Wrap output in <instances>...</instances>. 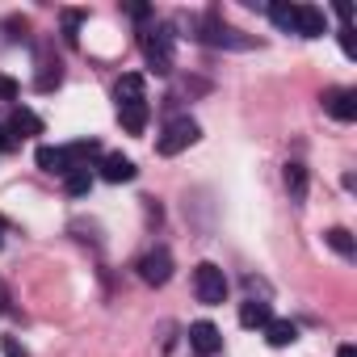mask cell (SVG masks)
Masks as SVG:
<instances>
[{"label": "cell", "mask_w": 357, "mask_h": 357, "mask_svg": "<svg viewBox=\"0 0 357 357\" xmlns=\"http://www.w3.org/2000/svg\"><path fill=\"white\" fill-rule=\"evenodd\" d=\"M269 319H273L269 303H261V298H248V303H240V328H265Z\"/></svg>", "instance_id": "4fadbf2b"}, {"label": "cell", "mask_w": 357, "mask_h": 357, "mask_svg": "<svg viewBox=\"0 0 357 357\" xmlns=\"http://www.w3.org/2000/svg\"><path fill=\"white\" fill-rule=\"evenodd\" d=\"M286 190H290L294 202L307 198V168H303V164H286Z\"/></svg>", "instance_id": "e0dca14e"}, {"label": "cell", "mask_w": 357, "mask_h": 357, "mask_svg": "<svg viewBox=\"0 0 357 357\" xmlns=\"http://www.w3.org/2000/svg\"><path fill=\"white\" fill-rule=\"evenodd\" d=\"M139 278L147 282V286H164L168 278H172V252L168 248H151V252H143L139 257Z\"/></svg>", "instance_id": "5b68a950"}, {"label": "cell", "mask_w": 357, "mask_h": 357, "mask_svg": "<svg viewBox=\"0 0 357 357\" xmlns=\"http://www.w3.org/2000/svg\"><path fill=\"white\" fill-rule=\"evenodd\" d=\"M0 311H5V303H0Z\"/></svg>", "instance_id": "484cf974"}, {"label": "cell", "mask_w": 357, "mask_h": 357, "mask_svg": "<svg viewBox=\"0 0 357 357\" xmlns=\"http://www.w3.org/2000/svg\"><path fill=\"white\" fill-rule=\"evenodd\" d=\"M0 227H5V219H0Z\"/></svg>", "instance_id": "4316f807"}, {"label": "cell", "mask_w": 357, "mask_h": 357, "mask_svg": "<svg viewBox=\"0 0 357 357\" xmlns=\"http://www.w3.org/2000/svg\"><path fill=\"white\" fill-rule=\"evenodd\" d=\"M135 160L130 155H122V151H109L105 160H101V181H109V185H122V181H135Z\"/></svg>", "instance_id": "52a82bcc"}, {"label": "cell", "mask_w": 357, "mask_h": 357, "mask_svg": "<svg viewBox=\"0 0 357 357\" xmlns=\"http://www.w3.org/2000/svg\"><path fill=\"white\" fill-rule=\"evenodd\" d=\"M63 190H68L72 198H84V194L93 190V172H89V168H72V172L63 176Z\"/></svg>", "instance_id": "2e32d148"}, {"label": "cell", "mask_w": 357, "mask_h": 357, "mask_svg": "<svg viewBox=\"0 0 357 357\" xmlns=\"http://www.w3.org/2000/svg\"><path fill=\"white\" fill-rule=\"evenodd\" d=\"M269 22L286 34H294V5H269Z\"/></svg>", "instance_id": "d6986e66"}, {"label": "cell", "mask_w": 357, "mask_h": 357, "mask_svg": "<svg viewBox=\"0 0 357 357\" xmlns=\"http://www.w3.org/2000/svg\"><path fill=\"white\" fill-rule=\"evenodd\" d=\"M324 240H328V248H332V252H340V257H357V244H353V236H349L344 227H332Z\"/></svg>", "instance_id": "ac0fdd59"}, {"label": "cell", "mask_w": 357, "mask_h": 357, "mask_svg": "<svg viewBox=\"0 0 357 357\" xmlns=\"http://www.w3.org/2000/svg\"><path fill=\"white\" fill-rule=\"evenodd\" d=\"M198 135H202V130H198V122H194V118H172V122L164 126V135H160L155 151H160V155H176V151H185Z\"/></svg>", "instance_id": "277c9868"}, {"label": "cell", "mask_w": 357, "mask_h": 357, "mask_svg": "<svg viewBox=\"0 0 357 357\" xmlns=\"http://www.w3.org/2000/svg\"><path fill=\"white\" fill-rule=\"evenodd\" d=\"M324 109H328L336 122H353V118H357V93H353V89H328V93H324Z\"/></svg>", "instance_id": "8992f818"}, {"label": "cell", "mask_w": 357, "mask_h": 357, "mask_svg": "<svg viewBox=\"0 0 357 357\" xmlns=\"http://www.w3.org/2000/svg\"><path fill=\"white\" fill-rule=\"evenodd\" d=\"M261 332H265V340H269L273 349H286V344H294V340H298V328H294L290 319H269Z\"/></svg>", "instance_id": "5bb4252c"}, {"label": "cell", "mask_w": 357, "mask_h": 357, "mask_svg": "<svg viewBox=\"0 0 357 357\" xmlns=\"http://www.w3.org/2000/svg\"><path fill=\"white\" fill-rule=\"evenodd\" d=\"M17 93H22V84L13 76H0V101H17Z\"/></svg>", "instance_id": "ffe728a7"}, {"label": "cell", "mask_w": 357, "mask_h": 357, "mask_svg": "<svg viewBox=\"0 0 357 357\" xmlns=\"http://www.w3.org/2000/svg\"><path fill=\"white\" fill-rule=\"evenodd\" d=\"M5 357H30V349L17 336H5Z\"/></svg>", "instance_id": "44dd1931"}, {"label": "cell", "mask_w": 357, "mask_h": 357, "mask_svg": "<svg viewBox=\"0 0 357 357\" xmlns=\"http://www.w3.org/2000/svg\"><path fill=\"white\" fill-rule=\"evenodd\" d=\"M118 118H122L126 135H143L147 130V118H151V105L147 101H126V105H118Z\"/></svg>", "instance_id": "30bf717a"}, {"label": "cell", "mask_w": 357, "mask_h": 357, "mask_svg": "<svg viewBox=\"0 0 357 357\" xmlns=\"http://www.w3.org/2000/svg\"><path fill=\"white\" fill-rule=\"evenodd\" d=\"M294 34H298V38H319V34H324V9H315V5H294Z\"/></svg>", "instance_id": "9c48e42d"}, {"label": "cell", "mask_w": 357, "mask_h": 357, "mask_svg": "<svg viewBox=\"0 0 357 357\" xmlns=\"http://www.w3.org/2000/svg\"><path fill=\"white\" fill-rule=\"evenodd\" d=\"M34 160H38V168H43V172H51V176H68V172H72V164H68V151H63V147H38V151H34Z\"/></svg>", "instance_id": "7c38bea8"}, {"label": "cell", "mask_w": 357, "mask_h": 357, "mask_svg": "<svg viewBox=\"0 0 357 357\" xmlns=\"http://www.w3.org/2000/svg\"><path fill=\"white\" fill-rule=\"evenodd\" d=\"M139 47H143V59H147V68H151V72H160V76H168V72H172V26L143 30Z\"/></svg>", "instance_id": "6da1fadb"}, {"label": "cell", "mask_w": 357, "mask_h": 357, "mask_svg": "<svg viewBox=\"0 0 357 357\" xmlns=\"http://www.w3.org/2000/svg\"><path fill=\"white\" fill-rule=\"evenodd\" d=\"M190 344H194L202 357H211V353L223 349V336H219V328H215L211 319H198V324H190Z\"/></svg>", "instance_id": "ba28073f"}, {"label": "cell", "mask_w": 357, "mask_h": 357, "mask_svg": "<svg viewBox=\"0 0 357 357\" xmlns=\"http://www.w3.org/2000/svg\"><path fill=\"white\" fill-rule=\"evenodd\" d=\"M76 26H80V13H68V17H63V38H68V43H76Z\"/></svg>", "instance_id": "7402d4cb"}, {"label": "cell", "mask_w": 357, "mask_h": 357, "mask_svg": "<svg viewBox=\"0 0 357 357\" xmlns=\"http://www.w3.org/2000/svg\"><path fill=\"white\" fill-rule=\"evenodd\" d=\"M9 147H13V135H9L5 126H0V151H9Z\"/></svg>", "instance_id": "cb8c5ba5"}, {"label": "cell", "mask_w": 357, "mask_h": 357, "mask_svg": "<svg viewBox=\"0 0 357 357\" xmlns=\"http://www.w3.org/2000/svg\"><path fill=\"white\" fill-rule=\"evenodd\" d=\"M114 97H118V105H126V101H147V97H143V76H139V72H126V76L114 84Z\"/></svg>", "instance_id": "9a60e30c"}, {"label": "cell", "mask_w": 357, "mask_h": 357, "mask_svg": "<svg viewBox=\"0 0 357 357\" xmlns=\"http://www.w3.org/2000/svg\"><path fill=\"white\" fill-rule=\"evenodd\" d=\"M194 294H198V303H206V307H219V303L227 298V278H223V269H219L215 261H202V265L194 269Z\"/></svg>", "instance_id": "7a4b0ae2"}, {"label": "cell", "mask_w": 357, "mask_h": 357, "mask_svg": "<svg viewBox=\"0 0 357 357\" xmlns=\"http://www.w3.org/2000/svg\"><path fill=\"white\" fill-rule=\"evenodd\" d=\"M336 34H340V51H344V55H353V30H349V26H340Z\"/></svg>", "instance_id": "603a6c76"}, {"label": "cell", "mask_w": 357, "mask_h": 357, "mask_svg": "<svg viewBox=\"0 0 357 357\" xmlns=\"http://www.w3.org/2000/svg\"><path fill=\"white\" fill-rule=\"evenodd\" d=\"M336 357H357V349H353V344H340V353H336Z\"/></svg>", "instance_id": "d4e9b609"}, {"label": "cell", "mask_w": 357, "mask_h": 357, "mask_svg": "<svg viewBox=\"0 0 357 357\" xmlns=\"http://www.w3.org/2000/svg\"><path fill=\"white\" fill-rule=\"evenodd\" d=\"M5 130L13 135V143H17V139H30V135H43V118H38L34 109H13V118H9Z\"/></svg>", "instance_id": "8fae6325"}, {"label": "cell", "mask_w": 357, "mask_h": 357, "mask_svg": "<svg viewBox=\"0 0 357 357\" xmlns=\"http://www.w3.org/2000/svg\"><path fill=\"white\" fill-rule=\"evenodd\" d=\"M198 43H206V47H223V51H248L252 47V38H244L240 30H231V26H223L219 17H206L202 26H198V34H194Z\"/></svg>", "instance_id": "3957f363"}]
</instances>
